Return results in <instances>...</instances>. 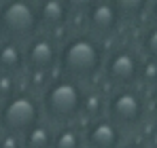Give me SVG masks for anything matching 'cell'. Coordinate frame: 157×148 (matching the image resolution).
I'll return each mask as SVG.
<instances>
[{"label":"cell","mask_w":157,"mask_h":148,"mask_svg":"<svg viewBox=\"0 0 157 148\" xmlns=\"http://www.w3.org/2000/svg\"><path fill=\"white\" fill-rule=\"evenodd\" d=\"M104 47L102 40L94 38L87 32H75L68 34L59 43V55H57V72L77 83H89L104 68Z\"/></svg>","instance_id":"obj_1"},{"label":"cell","mask_w":157,"mask_h":148,"mask_svg":"<svg viewBox=\"0 0 157 148\" xmlns=\"http://www.w3.org/2000/svg\"><path fill=\"white\" fill-rule=\"evenodd\" d=\"M43 119L51 125H72L83 114V102H85V87L70 80L66 76H53L47 89L38 95Z\"/></svg>","instance_id":"obj_2"},{"label":"cell","mask_w":157,"mask_h":148,"mask_svg":"<svg viewBox=\"0 0 157 148\" xmlns=\"http://www.w3.org/2000/svg\"><path fill=\"white\" fill-rule=\"evenodd\" d=\"M40 121H43L40 98L24 87L15 95L0 102V133L24 135Z\"/></svg>","instance_id":"obj_3"},{"label":"cell","mask_w":157,"mask_h":148,"mask_svg":"<svg viewBox=\"0 0 157 148\" xmlns=\"http://www.w3.org/2000/svg\"><path fill=\"white\" fill-rule=\"evenodd\" d=\"M38 32L36 0H0V38L26 45Z\"/></svg>","instance_id":"obj_4"},{"label":"cell","mask_w":157,"mask_h":148,"mask_svg":"<svg viewBox=\"0 0 157 148\" xmlns=\"http://www.w3.org/2000/svg\"><path fill=\"white\" fill-rule=\"evenodd\" d=\"M144 110H147V104L142 93L136 87H121V89H113V93L106 98L104 117L125 133L142 125Z\"/></svg>","instance_id":"obj_5"},{"label":"cell","mask_w":157,"mask_h":148,"mask_svg":"<svg viewBox=\"0 0 157 148\" xmlns=\"http://www.w3.org/2000/svg\"><path fill=\"white\" fill-rule=\"evenodd\" d=\"M140 68H142V57L130 47H117L104 57V80L113 85L115 89L121 87H136L140 83Z\"/></svg>","instance_id":"obj_6"},{"label":"cell","mask_w":157,"mask_h":148,"mask_svg":"<svg viewBox=\"0 0 157 148\" xmlns=\"http://www.w3.org/2000/svg\"><path fill=\"white\" fill-rule=\"evenodd\" d=\"M24 55H26V70L53 72L57 70L59 43L47 32H38L32 40L24 45Z\"/></svg>","instance_id":"obj_7"},{"label":"cell","mask_w":157,"mask_h":148,"mask_svg":"<svg viewBox=\"0 0 157 148\" xmlns=\"http://www.w3.org/2000/svg\"><path fill=\"white\" fill-rule=\"evenodd\" d=\"M85 19H87V30H85V32L91 34V36L98 38V40L110 38V36L119 30L121 21H123L108 0H98V2L85 13Z\"/></svg>","instance_id":"obj_8"},{"label":"cell","mask_w":157,"mask_h":148,"mask_svg":"<svg viewBox=\"0 0 157 148\" xmlns=\"http://www.w3.org/2000/svg\"><path fill=\"white\" fill-rule=\"evenodd\" d=\"M83 133V144L85 148H121L125 142V133L117 127L115 123H110L106 117L94 119L89 121Z\"/></svg>","instance_id":"obj_9"},{"label":"cell","mask_w":157,"mask_h":148,"mask_svg":"<svg viewBox=\"0 0 157 148\" xmlns=\"http://www.w3.org/2000/svg\"><path fill=\"white\" fill-rule=\"evenodd\" d=\"M36 13L40 32L55 34L57 30H66L70 21V11L64 0H36Z\"/></svg>","instance_id":"obj_10"},{"label":"cell","mask_w":157,"mask_h":148,"mask_svg":"<svg viewBox=\"0 0 157 148\" xmlns=\"http://www.w3.org/2000/svg\"><path fill=\"white\" fill-rule=\"evenodd\" d=\"M0 72L13 74V76H24V72H26L24 45L0 38Z\"/></svg>","instance_id":"obj_11"},{"label":"cell","mask_w":157,"mask_h":148,"mask_svg":"<svg viewBox=\"0 0 157 148\" xmlns=\"http://www.w3.org/2000/svg\"><path fill=\"white\" fill-rule=\"evenodd\" d=\"M53 133H55V125L43 119L38 125H34L30 131L21 135V144L24 148H51Z\"/></svg>","instance_id":"obj_12"},{"label":"cell","mask_w":157,"mask_h":148,"mask_svg":"<svg viewBox=\"0 0 157 148\" xmlns=\"http://www.w3.org/2000/svg\"><path fill=\"white\" fill-rule=\"evenodd\" d=\"M51 148H85L83 133L75 125H59V127H55Z\"/></svg>","instance_id":"obj_13"},{"label":"cell","mask_w":157,"mask_h":148,"mask_svg":"<svg viewBox=\"0 0 157 148\" xmlns=\"http://www.w3.org/2000/svg\"><path fill=\"white\" fill-rule=\"evenodd\" d=\"M106 112V98L100 89H85V102H83V114L87 117V123L94 119L104 117Z\"/></svg>","instance_id":"obj_14"},{"label":"cell","mask_w":157,"mask_h":148,"mask_svg":"<svg viewBox=\"0 0 157 148\" xmlns=\"http://www.w3.org/2000/svg\"><path fill=\"white\" fill-rule=\"evenodd\" d=\"M113 4V9L119 13L121 19H138L147 6H149V0H108Z\"/></svg>","instance_id":"obj_15"},{"label":"cell","mask_w":157,"mask_h":148,"mask_svg":"<svg viewBox=\"0 0 157 148\" xmlns=\"http://www.w3.org/2000/svg\"><path fill=\"white\" fill-rule=\"evenodd\" d=\"M24 74H26V85H24V89L36 93V95L47 89V85L51 83V78H53L51 72H40V70H26Z\"/></svg>","instance_id":"obj_16"},{"label":"cell","mask_w":157,"mask_h":148,"mask_svg":"<svg viewBox=\"0 0 157 148\" xmlns=\"http://www.w3.org/2000/svg\"><path fill=\"white\" fill-rule=\"evenodd\" d=\"M140 47L147 59L157 61V24H151L144 30V34L140 38Z\"/></svg>","instance_id":"obj_17"},{"label":"cell","mask_w":157,"mask_h":148,"mask_svg":"<svg viewBox=\"0 0 157 148\" xmlns=\"http://www.w3.org/2000/svg\"><path fill=\"white\" fill-rule=\"evenodd\" d=\"M19 89H21V85H19V76L0 72V102H2V99H9L11 95H15Z\"/></svg>","instance_id":"obj_18"},{"label":"cell","mask_w":157,"mask_h":148,"mask_svg":"<svg viewBox=\"0 0 157 148\" xmlns=\"http://www.w3.org/2000/svg\"><path fill=\"white\" fill-rule=\"evenodd\" d=\"M140 83H147L151 87L157 85V61L151 59H142V68H140Z\"/></svg>","instance_id":"obj_19"},{"label":"cell","mask_w":157,"mask_h":148,"mask_svg":"<svg viewBox=\"0 0 157 148\" xmlns=\"http://www.w3.org/2000/svg\"><path fill=\"white\" fill-rule=\"evenodd\" d=\"M66 2V6H68V11H70V15L72 13H78V15H85L98 0H64Z\"/></svg>","instance_id":"obj_20"},{"label":"cell","mask_w":157,"mask_h":148,"mask_svg":"<svg viewBox=\"0 0 157 148\" xmlns=\"http://www.w3.org/2000/svg\"><path fill=\"white\" fill-rule=\"evenodd\" d=\"M0 148H24V144H21V135L0 133Z\"/></svg>","instance_id":"obj_21"},{"label":"cell","mask_w":157,"mask_h":148,"mask_svg":"<svg viewBox=\"0 0 157 148\" xmlns=\"http://www.w3.org/2000/svg\"><path fill=\"white\" fill-rule=\"evenodd\" d=\"M121 148H144L140 142H123V146Z\"/></svg>","instance_id":"obj_22"},{"label":"cell","mask_w":157,"mask_h":148,"mask_svg":"<svg viewBox=\"0 0 157 148\" xmlns=\"http://www.w3.org/2000/svg\"><path fill=\"white\" fill-rule=\"evenodd\" d=\"M151 17H153V24H157V0L153 2V6H151Z\"/></svg>","instance_id":"obj_23"},{"label":"cell","mask_w":157,"mask_h":148,"mask_svg":"<svg viewBox=\"0 0 157 148\" xmlns=\"http://www.w3.org/2000/svg\"><path fill=\"white\" fill-rule=\"evenodd\" d=\"M155 98H157V85H155Z\"/></svg>","instance_id":"obj_24"},{"label":"cell","mask_w":157,"mask_h":148,"mask_svg":"<svg viewBox=\"0 0 157 148\" xmlns=\"http://www.w3.org/2000/svg\"><path fill=\"white\" fill-rule=\"evenodd\" d=\"M155 129H157V119H155Z\"/></svg>","instance_id":"obj_25"}]
</instances>
